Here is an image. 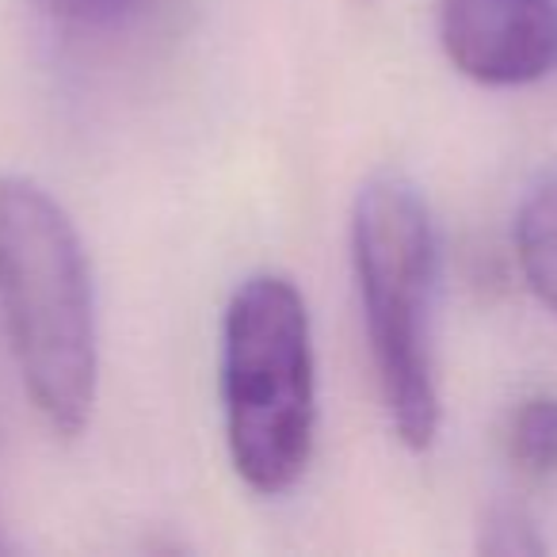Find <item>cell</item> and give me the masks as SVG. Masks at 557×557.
<instances>
[{
	"label": "cell",
	"instance_id": "obj_4",
	"mask_svg": "<svg viewBox=\"0 0 557 557\" xmlns=\"http://www.w3.org/2000/svg\"><path fill=\"white\" fill-rule=\"evenodd\" d=\"M435 35L481 88H527L557 70V0H435Z\"/></svg>",
	"mask_w": 557,
	"mask_h": 557
},
{
	"label": "cell",
	"instance_id": "obj_8",
	"mask_svg": "<svg viewBox=\"0 0 557 557\" xmlns=\"http://www.w3.org/2000/svg\"><path fill=\"white\" fill-rule=\"evenodd\" d=\"M39 4L50 16L70 20V24H111V20L138 9L141 0H39Z\"/></svg>",
	"mask_w": 557,
	"mask_h": 557
},
{
	"label": "cell",
	"instance_id": "obj_3",
	"mask_svg": "<svg viewBox=\"0 0 557 557\" xmlns=\"http://www.w3.org/2000/svg\"><path fill=\"white\" fill-rule=\"evenodd\" d=\"M222 417L237 478L283 496L306 478L318 440V359L295 278L256 271L222 318Z\"/></svg>",
	"mask_w": 557,
	"mask_h": 557
},
{
	"label": "cell",
	"instance_id": "obj_6",
	"mask_svg": "<svg viewBox=\"0 0 557 557\" xmlns=\"http://www.w3.org/2000/svg\"><path fill=\"white\" fill-rule=\"evenodd\" d=\"M504 455L523 478H557V394H527L504 424Z\"/></svg>",
	"mask_w": 557,
	"mask_h": 557
},
{
	"label": "cell",
	"instance_id": "obj_5",
	"mask_svg": "<svg viewBox=\"0 0 557 557\" xmlns=\"http://www.w3.org/2000/svg\"><path fill=\"white\" fill-rule=\"evenodd\" d=\"M516 263L531 295L557 318V172L523 195L511 225Z\"/></svg>",
	"mask_w": 557,
	"mask_h": 557
},
{
	"label": "cell",
	"instance_id": "obj_2",
	"mask_svg": "<svg viewBox=\"0 0 557 557\" xmlns=\"http://www.w3.org/2000/svg\"><path fill=\"white\" fill-rule=\"evenodd\" d=\"M351 268L382 409L397 443L432 450L443 428L435 371L440 230L424 191L405 172H374L351 207Z\"/></svg>",
	"mask_w": 557,
	"mask_h": 557
},
{
	"label": "cell",
	"instance_id": "obj_9",
	"mask_svg": "<svg viewBox=\"0 0 557 557\" xmlns=\"http://www.w3.org/2000/svg\"><path fill=\"white\" fill-rule=\"evenodd\" d=\"M0 549H4V542H0Z\"/></svg>",
	"mask_w": 557,
	"mask_h": 557
},
{
	"label": "cell",
	"instance_id": "obj_1",
	"mask_svg": "<svg viewBox=\"0 0 557 557\" xmlns=\"http://www.w3.org/2000/svg\"><path fill=\"white\" fill-rule=\"evenodd\" d=\"M0 318L32 405L77 440L100 386L92 268L65 207L27 176H0Z\"/></svg>",
	"mask_w": 557,
	"mask_h": 557
},
{
	"label": "cell",
	"instance_id": "obj_7",
	"mask_svg": "<svg viewBox=\"0 0 557 557\" xmlns=\"http://www.w3.org/2000/svg\"><path fill=\"white\" fill-rule=\"evenodd\" d=\"M478 549L488 557H542L546 554V542L539 534V523L523 508L496 504L481 519Z\"/></svg>",
	"mask_w": 557,
	"mask_h": 557
}]
</instances>
